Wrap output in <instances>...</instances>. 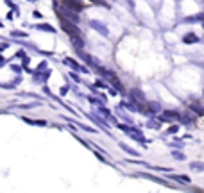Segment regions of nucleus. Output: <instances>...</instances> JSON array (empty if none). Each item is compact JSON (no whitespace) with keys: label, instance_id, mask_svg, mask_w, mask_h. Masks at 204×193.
I'll return each mask as SVG.
<instances>
[{"label":"nucleus","instance_id":"nucleus-1","mask_svg":"<svg viewBox=\"0 0 204 193\" xmlns=\"http://www.w3.org/2000/svg\"><path fill=\"white\" fill-rule=\"evenodd\" d=\"M195 36L193 34H188V36H184V43H195Z\"/></svg>","mask_w":204,"mask_h":193}]
</instances>
